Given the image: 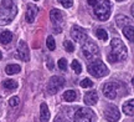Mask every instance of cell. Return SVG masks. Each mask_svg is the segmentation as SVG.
<instances>
[{
	"label": "cell",
	"mask_w": 134,
	"mask_h": 122,
	"mask_svg": "<svg viewBox=\"0 0 134 122\" xmlns=\"http://www.w3.org/2000/svg\"><path fill=\"white\" fill-rule=\"evenodd\" d=\"M128 57V49L127 46L123 44V41L120 39H112L110 41V52L107 55L108 61L112 63L119 62V61H124Z\"/></svg>",
	"instance_id": "cell-1"
},
{
	"label": "cell",
	"mask_w": 134,
	"mask_h": 122,
	"mask_svg": "<svg viewBox=\"0 0 134 122\" xmlns=\"http://www.w3.org/2000/svg\"><path fill=\"white\" fill-rule=\"evenodd\" d=\"M18 14V6L14 0H3L0 4V25L10 24Z\"/></svg>",
	"instance_id": "cell-2"
},
{
	"label": "cell",
	"mask_w": 134,
	"mask_h": 122,
	"mask_svg": "<svg viewBox=\"0 0 134 122\" xmlns=\"http://www.w3.org/2000/svg\"><path fill=\"white\" fill-rule=\"evenodd\" d=\"M93 15L100 21H105L110 16V1L109 0H96L93 4Z\"/></svg>",
	"instance_id": "cell-3"
},
{
	"label": "cell",
	"mask_w": 134,
	"mask_h": 122,
	"mask_svg": "<svg viewBox=\"0 0 134 122\" xmlns=\"http://www.w3.org/2000/svg\"><path fill=\"white\" fill-rule=\"evenodd\" d=\"M82 54L88 61H93L99 57V49L93 41L86 40L82 45Z\"/></svg>",
	"instance_id": "cell-4"
},
{
	"label": "cell",
	"mask_w": 134,
	"mask_h": 122,
	"mask_svg": "<svg viewBox=\"0 0 134 122\" xmlns=\"http://www.w3.org/2000/svg\"><path fill=\"white\" fill-rule=\"evenodd\" d=\"M87 68H88V72L91 73L92 76H94V77H103V76H105L108 73V67L99 59L90 61Z\"/></svg>",
	"instance_id": "cell-5"
},
{
	"label": "cell",
	"mask_w": 134,
	"mask_h": 122,
	"mask_svg": "<svg viewBox=\"0 0 134 122\" xmlns=\"http://www.w3.org/2000/svg\"><path fill=\"white\" fill-rule=\"evenodd\" d=\"M94 120H96L94 112L86 107L77 108L73 116V122H94Z\"/></svg>",
	"instance_id": "cell-6"
},
{
	"label": "cell",
	"mask_w": 134,
	"mask_h": 122,
	"mask_svg": "<svg viewBox=\"0 0 134 122\" xmlns=\"http://www.w3.org/2000/svg\"><path fill=\"white\" fill-rule=\"evenodd\" d=\"M65 85V78L61 76H52L48 80L47 83V92L50 95H55L61 87H63Z\"/></svg>",
	"instance_id": "cell-7"
},
{
	"label": "cell",
	"mask_w": 134,
	"mask_h": 122,
	"mask_svg": "<svg viewBox=\"0 0 134 122\" xmlns=\"http://www.w3.org/2000/svg\"><path fill=\"white\" fill-rule=\"evenodd\" d=\"M50 19L52 21L53 24V28H55V33L58 34V33H61V26H58V25L62 24V20H63V16L61 14V11L58 9H52L50 11Z\"/></svg>",
	"instance_id": "cell-8"
},
{
	"label": "cell",
	"mask_w": 134,
	"mask_h": 122,
	"mask_svg": "<svg viewBox=\"0 0 134 122\" xmlns=\"http://www.w3.org/2000/svg\"><path fill=\"white\" fill-rule=\"evenodd\" d=\"M104 117L109 122H117L120 118V112L114 105H108L104 110Z\"/></svg>",
	"instance_id": "cell-9"
},
{
	"label": "cell",
	"mask_w": 134,
	"mask_h": 122,
	"mask_svg": "<svg viewBox=\"0 0 134 122\" xmlns=\"http://www.w3.org/2000/svg\"><path fill=\"white\" fill-rule=\"evenodd\" d=\"M71 36L72 39L75 40V41H77V43H85L87 40V33L85 29H82L81 26H77V25H75V26H72L71 29Z\"/></svg>",
	"instance_id": "cell-10"
},
{
	"label": "cell",
	"mask_w": 134,
	"mask_h": 122,
	"mask_svg": "<svg viewBox=\"0 0 134 122\" xmlns=\"http://www.w3.org/2000/svg\"><path fill=\"white\" fill-rule=\"evenodd\" d=\"M16 57H19L21 61H29L30 54H29V47L27 44L24 40H20L18 44V52H16Z\"/></svg>",
	"instance_id": "cell-11"
},
{
	"label": "cell",
	"mask_w": 134,
	"mask_h": 122,
	"mask_svg": "<svg viewBox=\"0 0 134 122\" xmlns=\"http://www.w3.org/2000/svg\"><path fill=\"white\" fill-rule=\"evenodd\" d=\"M117 91H118V83L117 82H107L103 86V93L105 97L109 100H113L117 96Z\"/></svg>",
	"instance_id": "cell-12"
},
{
	"label": "cell",
	"mask_w": 134,
	"mask_h": 122,
	"mask_svg": "<svg viewBox=\"0 0 134 122\" xmlns=\"http://www.w3.org/2000/svg\"><path fill=\"white\" fill-rule=\"evenodd\" d=\"M37 6L34 4H27V11H26V21L29 23V24H31V23H34V20H35V18H36V15H37Z\"/></svg>",
	"instance_id": "cell-13"
},
{
	"label": "cell",
	"mask_w": 134,
	"mask_h": 122,
	"mask_svg": "<svg viewBox=\"0 0 134 122\" xmlns=\"http://www.w3.org/2000/svg\"><path fill=\"white\" fill-rule=\"evenodd\" d=\"M83 101H85V103L88 105V106L96 105L97 101H98V92H97V91H88V92L85 95Z\"/></svg>",
	"instance_id": "cell-14"
},
{
	"label": "cell",
	"mask_w": 134,
	"mask_h": 122,
	"mask_svg": "<svg viewBox=\"0 0 134 122\" xmlns=\"http://www.w3.org/2000/svg\"><path fill=\"white\" fill-rule=\"evenodd\" d=\"M50 120V111H48V106L45 102L41 103L40 106V121L41 122H48Z\"/></svg>",
	"instance_id": "cell-15"
},
{
	"label": "cell",
	"mask_w": 134,
	"mask_h": 122,
	"mask_svg": "<svg viewBox=\"0 0 134 122\" xmlns=\"http://www.w3.org/2000/svg\"><path fill=\"white\" fill-rule=\"evenodd\" d=\"M11 40H13V34H11V31L5 30V31H1V33H0V44L1 45L10 44Z\"/></svg>",
	"instance_id": "cell-16"
},
{
	"label": "cell",
	"mask_w": 134,
	"mask_h": 122,
	"mask_svg": "<svg viewBox=\"0 0 134 122\" xmlns=\"http://www.w3.org/2000/svg\"><path fill=\"white\" fill-rule=\"evenodd\" d=\"M123 112L125 115H128V116H133L134 115V100L133 98H130L129 101H127L123 105Z\"/></svg>",
	"instance_id": "cell-17"
},
{
	"label": "cell",
	"mask_w": 134,
	"mask_h": 122,
	"mask_svg": "<svg viewBox=\"0 0 134 122\" xmlns=\"http://www.w3.org/2000/svg\"><path fill=\"white\" fill-rule=\"evenodd\" d=\"M123 34L127 39L129 40L130 43H133L134 41V28L133 25H127L123 28Z\"/></svg>",
	"instance_id": "cell-18"
},
{
	"label": "cell",
	"mask_w": 134,
	"mask_h": 122,
	"mask_svg": "<svg viewBox=\"0 0 134 122\" xmlns=\"http://www.w3.org/2000/svg\"><path fill=\"white\" fill-rule=\"evenodd\" d=\"M129 21L130 20L128 19V16H125V15H118L117 18H115V24L118 28H124L127 25H129Z\"/></svg>",
	"instance_id": "cell-19"
},
{
	"label": "cell",
	"mask_w": 134,
	"mask_h": 122,
	"mask_svg": "<svg viewBox=\"0 0 134 122\" xmlns=\"http://www.w3.org/2000/svg\"><path fill=\"white\" fill-rule=\"evenodd\" d=\"M18 86H19L18 81L11 80V78H9V80H4V82H3V87L6 88V90H9V91H11V90H16Z\"/></svg>",
	"instance_id": "cell-20"
},
{
	"label": "cell",
	"mask_w": 134,
	"mask_h": 122,
	"mask_svg": "<svg viewBox=\"0 0 134 122\" xmlns=\"http://www.w3.org/2000/svg\"><path fill=\"white\" fill-rule=\"evenodd\" d=\"M20 67L19 65H16V63H11V65H8L6 67H5V72L8 73V75H16V73L20 72Z\"/></svg>",
	"instance_id": "cell-21"
},
{
	"label": "cell",
	"mask_w": 134,
	"mask_h": 122,
	"mask_svg": "<svg viewBox=\"0 0 134 122\" xmlns=\"http://www.w3.org/2000/svg\"><path fill=\"white\" fill-rule=\"evenodd\" d=\"M62 97L67 102H72V101H75L77 98V93H76V91H73V90H68V91H66V92L63 93Z\"/></svg>",
	"instance_id": "cell-22"
},
{
	"label": "cell",
	"mask_w": 134,
	"mask_h": 122,
	"mask_svg": "<svg viewBox=\"0 0 134 122\" xmlns=\"http://www.w3.org/2000/svg\"><path fill=\"white\" fill-rule=\"evenodd\" d=\"M96 36L98 39L103 40V41L108 40V33H107L104 29H97L96 30Z\"/></svg>",
	"instance_id": "cell-23"
},
{
	"label": "cell",
	"mask_w": 134,
	"mask_h": 122,
	"mask_svg": "<svg viewBox=\"0 0 134 122\" xmlns=\"http://www.w3.org/2000/svg\"><path fill=\"white\" fill-rule=\"evenodd\" d=\"M71 67L76 73H81L82 72V66H81V63L78 62L77 60H73V61H72Z\"/></svg>",
	"instance_id": "cell-24"
},
{
	"label": "cell",
	"mask_w": 134,
	"mask_h": 122,
	"mask_svg": "<svg viewBox=\"0 0 134 122\" xmlns=\"http://www.w3.org/2000/svg\"><path fill=\"white\" fill-rule=\"evenodd\" d=\"M46 45H47L50 51H53V50L56 49V44H55V40H53L52 36H48L47 39H46Z\"/></svg>",
	"instance_id": "cell-25"
},
{
	"label": "cell",
	"mask_w": 134,
	"mask_h": 122,
	"mask_svg": "<svg viewBox=\"0 0 134 122\" xmlns=\"http://www.w3.org/2000/svg\"><path fill=\"white\" fill-rule=\"evenodd\" d=\"M63 47H65L68 52H73V51H75V46L72 44V41H68V40H65V41H63Z\"/></svg>",
	"instance_id": "cell-26"
},
{
	"label": "cell",
	"mask_w": 134,
	"mask_h": 122,
	"mask_svg": "<svg viewBox=\"0 0 134 122\" xmlns=\"http://www.w3.org/2000/svg\"><path fill=\"white\" fill-rule=\"evenodd\" d=\"M81 86L83 88L92 87V86H93V82H92V80H90V78H83L81 81Z\"/></svg>",
	"instance_id": "cell-27"
},
{
	"label": "cell",
	"mask_w": 134,
	"mask_h": 122,
	"mask_svg": "<svg viewBox=\"0 0 134 122\" xmlns=\"http://www.w3.org/2000/svg\"><path fill=\"white\" fill-rule=\"evenodd\" d=\"M20 103V98L18 96H13V97L9 100V105L11 107H16V106H19Z\"/></svg>",
	"instance_id": "cell-28"
},
{
	"label": "cell",
	"mask_w": 134,
	"mask_h": 122,
	"mask_svg": "<svg viewBox=\"0 0 134 122\" xmlns=\"http://www.w3.org/2000/svg\"><path fill=\"white\" fill-rule=\"evenodd\" d=\"M57 1H60L63 8H66V9L71 8L72 5H73V0H57Z\"/></svg>",
	"instance_id": "cell-29"
},
{
	"label": "cell",
	"mask_w": 134,
	"mask_h": 122,
	"mask_svg": "<svg viewBox=\"0 0 134 122\" xmlns=\"http://www.w3.org/2000/svg\"><path fill=\"white\" fill-rule=\"evenodd\" d=\"M58 68H61L62 71H65L67 68V61L66 59H60L58 60Z\"/></svg>",
	"instance_id": "cell-30"
},
{
	"label": "cell",
	"mask_w": 134,
	"mask_h": 122,
	"mask_svg": "<svg viewBox=\"0 0 134 122\" xmlns=\"http://www.w3.org/2000/svg\"><path fill=\"white\" fill-rule=\"evenodd\" d=\"M53 122H66V121H65V118H63L61 115H58V116H56V118H55Z\"/></svg>",
	"instance_id": "cell-31"
},
{
	"label": "cell",
	"mask_w": 134,
	"mask_h": 122,
	"mask_svg": "<svg viewBox=\"0 0 134 122\" xmlns=\"http://www.w3.org/2000/svg\"><path fill=\"white\" fill-rule=\"evenodd\" d=\"M47 67L50 68V70H52L53 65H52V61H51V60H50V61H48V62H47Z\"/></svg>",
	"instance_id": "cell-32"
},
{
	"label": "cell",
	"mask_w": 134,
	"mask_h": 122,
	"mask_svg": "<svg viewBox=\"0 0 134 122\" xmlns=\"http://www.w3.org/2000/svg\"><path fill=\"white\" fill-rule=\"evenodd\" d=\"M1 57H3V55H1V52H0V59H1Z\"/></svg>",
	"instance_id": "cell-33"
},
{
	"label": "cell",
	"mask_w": 134,
	"mask_h": 122,
	"mask_svg": "<svg viewBox=\"0 0 134 122\" xmlns=\"http://www.w3.org/2000/svg\"><path fill=\"white\" fill-rule=\"evenodd\" d=\"M35 1H38V0H35Z\"/></svg>",
	"instance_id": "cell-34"
},
{
	"label": "cell",
	"mask_w": 134,
	"mask_h": 122,
	"mask_svg": "<svg viewBox=\"0 0 134 122\" xmlns=\"http://www.w3.org/2000/svg\"><path fill=\"white\" fill-rule=\"evenodd\" d=\"M118 1H120V0H118Z\"/></svg>",
	"instance_id": "cell-35"
}]
</instances>
